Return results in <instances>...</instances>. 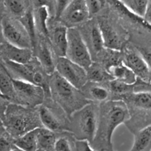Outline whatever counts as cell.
Returning <instances> with one entry per match:
<instances>
[{
  "instance_id": "d4e9b609",
  "label": "cell",
  "mask_w": 151,
  "mask_h": 151,
  "mask_svg": "<svg viewBox=\"0 0 151 151\" xmlns=\"http://www.w3.org/2000/svg\"><path fill=\"white\" fill-rule=\"evenodd\" d=\"M55 132L52 131L44 127L38 128L37 140L38 149L45 151H53L55 142L56 140Z\"/></svg>"
},
{
  "instance_id": "8fae6325",
  "label": "cell",
  "mask_w": 151,
  "mask_h": 151,
  "mask_svg": "<svg viewBox=\"0 0 151 151\" xmlns=\"http://www.w3.org/2000/svg\"><path fill=\"white\" fill-rule=\"evenodd\" d=\"M55 71L79 89H81L88 81L86 69L66 57L58 58Z\"/></svg>"
},
{
  "instance_id": "5b68a950",
  "label": "cell",
  "mask_w": 151,
  "mask_h": 151,
  "mask_svg": "<svg viewBox=\"0 0 151 151\" xmlns=\"http://www.w3.org/2000/svg\"><path fill=\"white\" fill-rule=\"evenodd\" d=\"M121 100L126 103L130 112L127 126L131 130L136 128L135 133L151 125V90L134 91L123 96Z\"/></svg>"
},
{
  "instance_id": "4dcf8cb0",
  "label": "cell",
  "mask_w": 151,
  "mask_h": 151,
  "mask_svg": "<svg viewBox=\"0 0 151 151\" xmlns=\"http://www.w3.org/2000/svg\"><path fill=\"white\" fill-rule=\"evenodd\" d=\"M9 105H10V100L0 94V119L2 120L5 116Z\"/></svg>"
},
{
  "instance_id": "8992f818",
  "label": "cell",
  "mask_w": 151,
  "mask_h": 151,
  "mask_svg": "<svg viewBox=\"0 0 151 151\" xmlns=\"http://www.w3.org/2000/svg\"><path fill=\"white\" fill-rule=\"evenodd\" d=\"M66 57L86 69L93 63L91 55L78 27L69 28Z\"/></svg>"
},
{
  "instance_id": "f35d334b",
  "label": "cell",
  "mask_w": 151,
  "mask_h": 151,
  "mask_svg": "<svg viewBox=\"0 0 151 151\" xmlns=\"http://www.w3.org/2000/svg\"><path fill=\"white\" fill-rule=\"evenodd\" d=\"M119 1H122V2H125V1H126V0H119Z\"/></svg>"
},
{
  "instance_id": "52a82bcc",
  "label": "cell",
  "mask_w": 151,
  "mask_h": 151,
  "mask_svg": "<svg viewBox=\"0 0 151 151\" xmlns=\"http://www.w3.org/2000/svg\"><path fill=\"white\" fill-rule=\"evenodd\" d=\"M80 27L78 29L88 46L93 61L100 62L106 52V47H105L103 35L97 18H91L88 22L81 25Z\"/></svg>"
},
{
  "instance_id": "e0dca14e",
  "label": "cell",
  "mask_w": 151,
  "mask_h": 151,
  "mask_svg": "<svg viewBox=\"0 0 151 151\" xmlns=\"http://www.w3.org/2000/svg\"><path fill=\"white\" fill-rule=\"evenodd\" d=\"M33 53L32 49L17 47L7 41L0 44V56L3 60L25 64L33 60Z\"/></svg>"
},
{
  "instance_id": "d590c367",
  "label": "cell",
  "mask_w": 151,
  "mask_h": 151,
  "mask_svg": "<svg viewBox=\"0 0 151 151\" xmlns=\"http://www.w3.org/2000/svg\"><path fill=\"white\" fill-rule=\"evenodd\" d=\"M145 19L151 24V0L149 1L148 6H147V11H146L145 15Z\"/></svg>"
},
{
  "instance_id": "484cf974",
  "label": "cell",
  "mask_w": 151,
  "mask_h": 151,
  "mask_svg": "<svg viewBox=\"0 0 151 151\" xmlns=\"http://www.w3.org/2000/svg\"><path fill=\"white\" fill-rule=\"evenodd\" d=\"M0 93L9 100H15L13 81L8 72H0Z\"/></svg>"
},
{
  "instance_id": "2e32d148",
  "label": "cell",
  "mask_w": 151,
  "mask_h": 151,
  "mask_svg": "<svg viewBox=\"0 0 151 151\" xmlns=\"http://www.w3.org/2000/svg\"><path fill=\"white\" fill-rule=\"evenodd\" d=\"M48 38L58 57H66L68 45L69 27L60 21L53 19L49 22Z\"/></svg>"
},
{
  "instance_id": "1f68e13d",
  "label": "cell",
  "mask_w": 151,
  "mask_h": 151,
  "mask_svg": "<svg viewBox=\"0 0 151 151\" xmlns=\"http://www.w3.org/2000/svg\"><path fill=\"white\" fill-rule=\"evenodd\" d=\"M76 150L77 151H96L86 140H78L76 142Z\"/></svg>"
},
{
  "instance_id": "6da1fadb",
  "label": "cell",
  "mask_w": 151,
  "mask_h": 151,
  "mask_svg": "<svg viewBox=\"0 0 151 151\" xmlns=\"http://www.w3.org/2000/svg\"><path fill=\"white\" fill-rule=\"evenodd\" d=\"M129 119V110L122 100H111L100 103L98 128L94 140H100L108 150L114 151V133L119 125Z\"/></svg>"
},
{
  "instance_id": "d6986e66",
  "label": "cell",
  "mask_w": 151,
  "mask_h": 151,
  "mask_svg": "<svg viewBox=\"0 0 151 151\" xmlns=\"http://www.w3.org/2000/svg\"><path fill=\"white\" fill-rule=\"evenodd\" d=\"M107 70L111 75L113 79L116 81L130 85L135 84L138 81V78L134 72L130 69L122 61L109 66Z\"/></svg>"
},
{
  "instance_id": "5bb4252c",
  "label": "cell",
  "mask_w": 151,
  "mask_h": 151,
  "mask_svg": "<svg viewBox=\"0 0 151 151\" xmlns=\"http://www.w3.org/2000/svg\"><path fill=\"white\" fill-rule=\"evenodd\" d=\"M91 18L86 0H72L56 20L71 28L78 27Z\"/></svg>"
},
{
  "instance_id": "4316f807",
  "label": "cell",
  "mask_w": 151,
  "mask_h": 151,
  "mask_svg": "<svg viewBox=\"0 0 151 151\" xmlns=\"http://www.w3.org/2000/svg\"><path fill=\"white\" fill-rule=\"evenodd\" d=\"M150 0H126L124 4L132 12L141 17H145Z\"/></svg>"
},
{
  "instance_id": "7402d4cb",
  "label": "cell",
  "mask_w": 151,
  "mask_h": 151,
  "mask_svg": "<svg viewBox=\"0 0 151 151\" xmlns=\"http://www.w3.org/2000/svg\"><path fill=\"white\" fill-rule=\"evenodd\" d=\"M88 81L95 83H109L113 78L103 63L97 61L93 63L86 69Z\"/></svg>"
},
{
  "instance_id": "f546056e",
  "label": "cell",
  "mask_w": 151,
  "mask_h": 151,
  "mask_svg": "<svg viewBox=\"0 0 151 151\" xmlns=\"http://www.w3.org/2000/svg\"><path fill=\"white\" fill-rule=\"evenodd\" d=\"M72 0H55V19H58L66 6Z\"/></svg>"
},
{
  "instance_id": "9a60e30c",
  "label": "cell",
  "mask_w": 151,
  "mask_h": 151,
  "mask_svg": "<svg viewBox=\"0 0 151 151\" xmlns=\"http://www.w3.org/2000/svg\"><path fill=\"white\" fill-rule=\"evenodd\" d=\"M35 58L41 67L49 75L55 72L58 56L55 52L48 38L37 35L36 41L33 48Z\"/></svg>"
},
{
  "instance_id": "83f0119b",
  "label": "cell",
  "mask_w": 151,
  "mask_h": 151,
  "mask_svg": "<svg viewBox=\"0 0 151 151\" xmlns=\"http://www.w3.org/2000/svg\"><path fill=\"white\" fill-rule=\"evenodd\" d=\"M74 145L68 136L60 135L56 137L53 151H73Z\"/></svg>"
},
{
  "instance_id": "cb8c5ba5",
  "label": "cell",
  "mask_w": 151,
  "mask_h": 151,
  "mask_svg": "<svg viewBox=\"0 0 151 151\" xmlns=\"http://www.w3.org/2000/svg\"><path fill=\"white\" fill-rule=\"evenodd\" d=\"M4 7L16 19H21L32 7L30 0H4Z\"/></svg>"
},
{
  "instance_id": "3957f363",
  "label": "cell",
  "mask_w": 151,
  "mask_h": 151,
  "mask_svg": "<svg viewBox=\"0 0 151 151\" xmlns=\"http://www.w3.org/2000/svg\"><path fill=\"white\" fill-rule=\"evenodd\" d=\"M6 131L14 138L35 128L43 127L37 108L10 104L3 119Z\"/></svg>"
},
{
  "instance_id": "30bf717a",
  "label": "cell",
  "mask_w": 151,
  "mask_h": 151,
  "mask_svg": "<svg viewBox=\"0 0 151 151\" xmlns=\"http://www.w3.org/2000/svg\"><path fill=\"white\" fill-rule=\"evenodd\" d=\"M42 126L54 132H60L68 130L69 117L63 109L58 106H51L50 103L37 107Z\"/></svg>"
},
{
  "instance_id": "60d3db41",
  "label": "cell",
  "mask_w": 151,
  "mask_h": 151,
  "mask_svg": "<svg viewBox=\"0 0 151 151\" xmlns=\"http://www.w3.org/2000/svg\"><path fill=\"white\" fill-rule=\"evenodd\" d=\"M150 151H151V150H150Z\"/></svg>"
},
{
  "instance_id": "f1b7e54d",
  "label": "cell",
  "mask_w": 151,
  "mask_h": 151,
  "mask_svg": "<svg viewBox=\"0 0 151 151\" xmlns=\"http://www.w3.org/2000/svg\"><path fill=\"white\" fill-rule=\"evenodd\" d=\"M91 17L97 15L103 10L106 4V0H86Z\"/></svg>"
},
{
  "instance_id": "603a6c76",
  "label": "cell",
  "mask_w": 151,
  "mask_h": 151,
  "mask_svg": "<svg viewBox=\"0 0 151 151\" xmlns=\"http://www.w3.org/2000/svg\"><path fill=\"white\" fill-rule=\"evenodd\" d=\"M134 142L130 151L151 150V125L142 128L134 134Z\"/></svg>"
},
{
  "instance_id": "277c9868",
  "label": "cell",
  "mask_w": 151,
  "mask_h": 151,
  "mask_svg": "<svg viewBox=\"0 0 151 151\" xmlns=\"http://www.w3.org/2000/svg\"><path fill=\"white\" fill-rule=\"evenodd\" d=\"M100 104L91 103L72 114L69 117L68 130L78 140L94 142L98 128Z\"/></svg>"
},
{
  "instance_id": "74e56055",
  "label": "cell",
  "mask_w": 151,
  "mask_h": 151,
  "mask_svg": "<svg viewBox=\"0 0 151 151\" xmlns=\"http://www.w3.org/2000/svg\"><path fill=\"white\" fill-rule=\"evenodd\" d=\"M8 151H22V150H20V149H19L18 147H15V148H13V149H10V150Z\"/></svg>"
},
{
  "instance_id": "ffe728a7",
  "label": "cell",
  "mask_w": 151,
  "mask_h": 151,
  "mask_svg": "<svg viewBox=\"0 0 151 151\" xmlns=\"http://www.w3.org/2000/svg\"><path fill=\"white\" fill-rule=\"evenodd\" d=\"M51 8L48 6H41L33 9L34 19L37 35L48 38L49 22Z\"/></svg>"
},
{
  "instance_id": "e575fe53",
  "label": "cell",
  "mask_w": 151,
  "mask_h": 151,
  "mask_svg": "<svg viewBox=\"0 0 151 151\" xmlns=\"http://www.w3.org/2000/svg\"><path fill=\"white\" fill-rule=\"evenodd\" d=\"M10 143L7 138L0 136V151H8L10 150Z\"/></svg>"
},
{
  "instance_id": "8d00e7d4",
  "label": "cell",
  "mask_w": 151,
  "mask_h": 151,
  "mask_svg": "<svg viewBox=\"0 0 151 151\" xmlns=\"http://www.w3.org/2000/svg\"><path fill=\"white\" fill-rule=\"evenodd\" d=\"M4 131H6V128L4 125V122H3L2 119H0V136H1Z\"/></svg>"
},
{
  "instance_id": "ac0fdd59",
  "label": "cell",
  "mask_w": 151,
  "mask_h": 151,
  "mask_svg": "<svg viewBox=\"0 0 151 151\" xmlns=\"http://www.w3.org/2000/svg\"><path fill=\"white\" fill-rule=\"evenodd\" d=\"M81 90L89 101L94 103H102L113 100L112 92L108 83L88 81Z\"/></svg>"
},
{
  "instance_id": "7a4b0ae2",
  "label": "cell",
  "mask_w": 151,
  "mask_h": 151,
  "mask_svg": "<svg viewBox=\"0 0 151 151\" xmlns=\"http://www.w3.org/2000/svg\"><path fill=\"white\" fill-rule=\"evenodd\" d=\"M50 96L53 102L61 108L68 117L72 114L91 103L83 94L82 91L55 72L49 79Z\"/></svg>"
},
{
  "instance_id": "836d02e7",
  "label": "cell",
  "mask_w": 151,
  "mask_h": 151,
  "mask_svg": "<svg viewBox=\"0 0 151 151\" xmlns=\"http://www.w3.org/2000/svg\"><path fill=\"white\" fill-rule=\"evenodd\" d=\"M137 49H138L139 52L142 54V55L143 56L145 61L147 62V65H148L151 70V50L146 48H140V47Z\"/></svg>"
},
{
  "instance_id": "ab89813d",
  "label": "cell",
  "mask_w": 151,
  "mask_h": 151,
  "mask_svg": "<svg viewBox=\"0 0 151 151\" xmlns=\"http://www.w3.org/2000/svg\"><path fill=\"white\" fill-rule=\"evenodd\" d=\"M0 94H1V93H0Z\"/></svg>"
},
{
  "instance_id": "4fadbf2b",
  "label": "cell",
  "mask_w": 151,
  "mask_h": 151,
  "mask_svg": "<svg viewBox=\"0 0 151 151\" xmlns=\"http://www.w3.org/2000/svg\"><path fill=\"white\" fill-rule=\"evenodd\" d=\"M122 62L139 80L151 85V70L138 49L125 46L122 50Z\"/></svg>"
},
{
  "instance_id": "d6a6232c",
  "label": "cell",
  "mask_w": 151,
  "mask_h": 151,
  "mask_svg": "<svg viewBox=\"0 0 151 151\" xmlns=\"http://www.w3.org/2000/svg\"><path fill=\"white\" fill-rule=\"evenodd\" d=\"M30 1L33 9L41 6H48L51 8L52 2L55 4V0H30Z\"/></svg>"
},
{
  "instance_id": "44dd1931",
  "label": "cell",
  "mask_w": 151,
  "mask_h": 151,
  "mask_svg": "<svg viewBox=\"0 0 151 151\" xmlns=\"http://www.w3.org/2000/svg\"><path fill=\"white\" fill-rule=\"evenodd\" d=\"M38 128L31 130L23 135L15 138L13 140L15 147L22 151H36L38 149L37 140Z\"/></svg>"
},
{
  "instance_id": "9c48e42d",
  "label": "cell",
  "mask_w": 151,
  "mask_h": 151,
  "mask_svg": "<svg viewBox=\"0 0 151 151\" xmlns=\"http://www.w3.org/2000/svg\"><path fill=\"white\" fill-rule=\"evenodd\" d=\"M1 31L6 41L17 47L33 50V44L25 27L19 19L5 17L1 20Z\"/></svg>"
},
{
  "instance_id": "ba28073f",
  "label": "cell",
  "mask_w": 151,
  "mask_h": 151,
  "mask_svg": "<svg viewBox=\"0 0 151 151\" xmlns=\"http://www.w3.org/2000/svg\"><path fill=\"white\" fill-rule=\"evenodd\" d=\"M15 91V100L19 105L29 108H37L42 104L46 92L42 87L27 81L12 78Z\"/></svg>"
},
{
  "instance_id": "7c38bea8",
  "label": "cell",
  "mask_w": 151,
  "mask_h": 151,
  "mask_svg": "<svg viewBox=\"0 0 151 151\" xmlns=\"http://www.w3.org/2000/svg\"><path fill=\"white\" fill-rule=\"evenodd\" d=\"M105 47L111 50L122 51L125 47V33L119 25L107 16H99L97 17Z\"/></svg>"
}]
</instances>
